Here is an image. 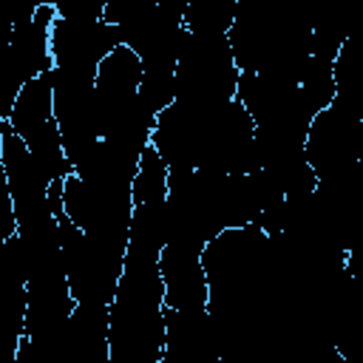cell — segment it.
I'll list each match as a JSON object with an SVG mask.
<instances>
[{
    "mask_svg": "<svg viewBox=\"0 0 363 363\" xmlns=\"http://www.w3.org/2000/svg\"><path fill=\"white\" fill-rule=\"evenodd\" d=\"M164 309L159 261L125 258L116 292L108 303L111 363H162Z\"/></svg>",
    "mask_w": 363,
    "mask_h": 363,
    "instance_id": "cell-1",
    "label": "cell"
},
{
    "mask_svg": "<svg viewBox=\"0 0 363 363\" xmlns=\"http://www.w3.org/2000/svg\"><path fill=\"white\" fill-rule=\"evenodd\" d=\"M238 65L227 34H193L187 31L184 45L173 71V99L196 105H224L235 99Z\"/></svg>",
    "mask_w": 363,
    "mask_h": 363,
    "instance_id": "cell-2",
    "label": "cell"
},
{
    "mask_svg": "<svg viewBox=\"0 0 363 363\" xmlns=\"http://www.w3.org/2000/svg\"><path fill=\"white\" fill-rule=\"evenodd\" d=\"M57 235L65 281L74 301L108 306L125 267V247L85 235L65 213L57 216Z\"/></svg>",
    "mask_w": 363,
    "mask_h": 363,
    "instance_id": "cell-3",
    "label": "cell"
},
{
    "mask_svg": "<svg viewBox=\"0 0 363 363\" xmlns=\"http://www.w3.org/2000/svg\"><path fill=\"white\" fill-rule=\"evenodd\" d=\"M11 130L23 139V145L31 150L43 173L54 179H65L71 173V162L62 153L60 128L54 116V99H51V68L28 79L11 105V113L6 119Z\"/></svg>",
    "mask_w": 363,
    "mask_h": 363,
    "instance_id": "cell-4",
    "label": "cell"
},
{
    "mask_svg": "<svg viewBox=\"0 0 363 363\" xmlns=\"http://www.w3.org/2000/svg\"><path fill=\"white\" fill-rule=\"evenodd\" d=\"M303 156L318 179L337 176L363 162V116L332 99L318 111L303 136Z\"/></svg>",
    "mask_w": 363,
    "mask_h": 363,
    "instance_id": "cell-5",
    "label": "cell"
},
{
    "mask_svg": "<svg viewBox=\"0 0 363 363\" xmlns=\"http://www.w3.org/2000/svg\"><path fill=\"white\" fill-rule=\"evenodd\" d=\"M0 156H3L6 179H9L11 204H14L17 235H26V233L54 224L57 216L48 207L51 179L43 173V167L37 164V159L23 145V139L11 130L9 122H0Z\"/></svg>",
    "mask_w": 363,
    "mask_h": 363,
    "instance_id": "cell-6",
    "label": "cell"
},
{
    "mask_svg": "<svg viewBox=\"0 0 363 363\" xmlns=\"http://www.w3.org/2000/svg\"><path fill=\"white\" fill-rule=\"evenodd\" d=\"M122 45L119 28L105 23L102 17L77 20V17H54L48 31L51 65H62L71 71H82L96 77L99 62Z\"/></svg>",
    "mask_w": 363,
    "mask_h": 363,
    "instance_id": "cell-7",
    "label": "cell"
},
{
    "mask_svg": "<svg viewBox=\"0 0 363 363\" xmlns=\"http://www.w3.org/2000/svg\"><path fill=\"white\" fill-rule=\"evenodd\" d=\"M57 11L54 6H37L34 14L11 28V37L0 57V79H6L14 88H23L28 79L51 68V48H48V31Z\"/></svg>",
    "mask_w": 363,
    "mask_h": 363,
    "instance_id": "cell-8",
    "label": "cell"
},
{
    "mask_svg": "<svg viewBox=\"0 0 363 363\" xmlns=\"http://www.w3.org/2000/svg\"><path fill=\"white\" fill-rule=\"evenodd\" d=\"M26 335V272L17 233L0 244V363H14Z\"/></svg>",
    "mask_w": 363,
    "mask_h": 363,
    "instance_id": "cell-9",
    "label": "cell"
},
{
    "mask_svg": "<svg viewBox=\"0 0 363 363\" xmlns=\"http://www.w3.org/2000/svg\"><path fill=\"white\" fill-rule=\"evenodd\" d=\"M162 363H221L218 335L207 309H164Z\"/></svg>",
    "mask_w": 363,
    "mask_h": 363,
    "instance_id": "cell-10",
    "label": "cell"
},
{
    "mask_svg": "<svg viewBox=\"0 0 363 363\" xmlns=\"http://www.w3.org/2000/svg\"><path fill=\"white\" fill-rule=\"evenodd\" d=\"M51 363H111L108 354V306L77 303L54 346Z\"/></svg>",
    "mask_w": 363,
    "mask_h": 363,
    "instance_id": "cell-11",
    "label": "cell"
},
{
    "mask_svg": "<svg viewBox=\"0 0 363 363\" xmlns=\"http://www.w3.org/2000/svg\"><path fill=\"white\" fill-rule=\"evenodd\" d=\"M159 272L167 309H207V278L201 267V252L164 244L159 252Z\"/></svg>",
    "mask_w": 363,
    "mask_h": 363,
    "instance_id": "cell-12",
    "label": "cell"
},
{
    "mask_svg": "<svg viewBox=\"0 0 363 363\" xmlns=\"http://www.w3.org/2000/svg\"><path fill=\"white\" fill-rule=\"evenodd\" d=\"M153 3L156 0H102V20L116 28H125L139 20Z\"/></svg>",
    "mask_w": 363,
    "mask_h": 363,
    "instance_id": "cell-13",
    "label": "cell"
},
{
    "mask_svg": "<svg viewBox=\"0 0 363 363\" xmlns=\"http://www.w3.org/2000/svg\"><path fill=\"white\" fill-rule=\"evenodd\" d=\"M48 6H54L57 17H77V20L102 17V0H48Z\"/></svg>",
    "mask_w": 363,
    "mask_h": 363,
    "instance_id": "cell-14",
    "label": "cell"
}]
</instances>
